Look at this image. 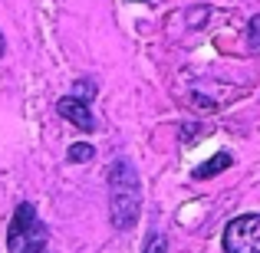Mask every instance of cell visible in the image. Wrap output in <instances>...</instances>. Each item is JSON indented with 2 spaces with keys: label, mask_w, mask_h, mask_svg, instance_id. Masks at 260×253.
Instances as JSON below:
<instances>
[{
  "label": "cell",
  "mask_w": 260,
  "mask_h": 253,
  "mask_svg": "<svg viewBox=\"0 0 260 253\" xmlns=\"http://www.w3.org/2000/svg\"><path fill=\"white\" fill-rule=\"evenodd\" d=\"M142 210V184L128 161H115L109 168V217L115 230H128Z\"/></svg>",
  "instance_id": "6da1fadb"
},
{
  "label": "cell",
  "mask_w": 260,
  "mask_h": 253,
  "mask_svg": "<svg viewBox=\"0 0 260 253\" xmlns=\"http://www.w3.org/2000/svg\"><path fill=\"white\" fill-rule=\"evenodd\" d=\"M46 240H50V230L37 217L33 204H20L10 217V227H7V250L10 253H43Z\"/></svg>",
  "instance_id": "7a4b0ae2"
},
{
  "label": "cell",
  "mask_w": 260,
  "mask_h": 253,
  "mask_svg": "<svg viewBox=\"0 0 260 253\" xmlns=\"http://www.w3.org/2000/svg\"><path fill=\"white\" fill-rule=\"evenodd\" d=\"M228 253H260V214H241L224 227Z\"/></svg>",
  "instance_id": "3957f363"
},
{
  "label": "cell",
  "mask_w": 260,
  "mask_h": 253,
  "mask_svg": "<svg viewBox=\"0 0 260 253\" xmlns=\"http://www.w3.org/2000/svg\"><path fill=\"white\" fill-rule=\"evenodd\" d=\"M56 112L63 115L66 122H73L79 132H92V128H95V119H92V112H89V105H86L83 99H76V95H66V99H59V102H56Z\"/></svg>",
  "instance_id": "277c9868"
},
{
  "label": "cell",
  "mask_w": 260,
  "mask_h": 253,
  "mask_svg": "<svg viewBox=\"0 0 260 253\" xmlns=\"http://www.w3.org/2000/svg\"><path fill=\"white\" fill-rule=\"evenodd\" d=\"M231 165H234V158H231L228 152H217V155H211V158L204 161L201 168H194V177H198V181H208V177H214V174H221V171H228Z\"/></svg>",
  "instance_id": "5b68a950"
},
{
  "label": "cell",
  "mask_w": 260,
  "mask_h": 253,
  "mask_svg": "<svg viewBox=\"0 0 260 253\" xmlns=\"http://www.w3.org/2000/svg\"><path fill=\"white\" fill-rule=\"evenodd\" d=\"M66 158H70L73 165H83V161H92L95 158V148L89 145V141H76V145L66 152Z\"/></svg>",
  "instance_id": "8992f818"
},
{
  "label": "cell",
  "mask_w": 260,
  "mask_h": 253,
  "mask_svg": "<svg viewBox=\"0 0 260 253\" xmlns=\"http://www.w3.org/2000/svg\"><path fill=\"white\" fill-rule=\"evenodd\" d=\"M247 43H250V50L260 53V13L247 23Z\"/></svg>",
  "instance_id": "52a82bcc"
},
{
  "label": "cell",
  "mask_w": 260,
  "mask_h": 253,
  "mask_svg": "<svg viewBox=\"0 0 260 253\" xmlns=\"http://www.w3.org/2000/svg\"><path fill=\"white\" fill-rule=\"evenodd\" d=\"M73 95L86 102V99H92V95H95V86L89 83V79H79V83H76V89H73Z\"/></svg>",
  "instance_id": "ba28073f"
},
{
  "label": "cell",
  "mask_w": 260,
  "mask_h": 253,
  "mask_svg": "<svg viewBox=\"0 0 260 253\" xmlns=\"http://www.w3.org/2000/svg\"><path fill=\"white\" fill-rule=\"evenodd\" d=\"M165 237L161 234H148V240H145V253H165Z\"/></svg>",
  "instance_id": "9c48e42d"
},
{
  "label": "cell",
  "mask_w": 260,
  "mask_h": 253,
  "mask_svg": "<svg viewBox=\"0 0 260 253\" xmlns=\"http://www.w3.org/2000/svg\"><path fill=\"white\" fill-rule=\"evenodd\" d=\"M4 50H7V43H4V33H0V59H4Z\"/></svg>",
  "instance_id": "30bf717a"
}]
</instances>
